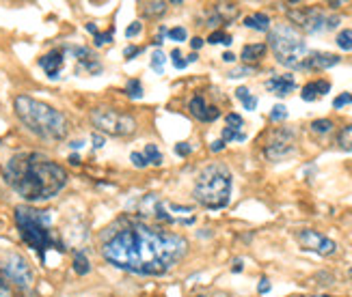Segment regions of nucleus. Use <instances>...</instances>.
I'll use <instances>...</instances> for the list:
<instances>
[{
  "instance_id": "1",
  "label": "nucleus",
  "mask_w": 352,
  "mask_h": 297,
  "mask_svg": "<svg viewBox=\"0 0 352 297\" xmlns=\"http://www.w3.org/2000/svg\"><path fill=\"white\" fill-rule=\"evenodd\" d=\"M100 252L113 268L136 276H164L188 254V241L179 233L143 217L124 215L106 228Z\"/></svg>"
},
{
  "instance_id": "2",
  "label": "nucleus",
  "mask_w": 352,
  "mask_h": 297,
  "mask_svg": "<svg viewBox=\"0 0 352 297\" xmlns=\"http://www.w3.org/2000/svg\"><path fill=\"white\" fill-rule=\"evenodd\" d=\"M3 175L7 185L26 202L52 200L69 181L63 166L37 151L15 153L5 164Z\"/></svg>"
},
{
  "instance_id": "3",
  "label": "nucleus",
  "mask_w": 352,
  "mask_h": 297,
  "mask_svg": "<svg viewBox=\"0 0 352 297\" xmlns=\"http://www.w3.org/2000/svg\"><path fill=\"white\" fill-rule=\"evenodd\" d=\"M13 110L24 128L41 140L58 143L69 134L67 117L45 102H39L30 95H18L13 99Z\"/></svg>"
},
{
  "instance_id": "4",
  "label": "nucleus",
  "mask_w": 352,
  "mask_h": 297,
  "mask_svg": "<svg viewBox=\"0 0 352 297\" xmlns=\"http://www.w3.org/2000/svg\"><path fill=\"white\" fill-rule=\"evenodd\" d=\"M13 220L22 241L33 252H37L41 263H45L48 250H58V252H65L67 250L52 228V211H43L30 205H18L13 211Z\"/></svg>"
},
{
  "instance_id": "5",
  "label": "nucleus",
  "mask_w": 352,
  "mask_h": 297,
  "mask_svg": "<svg viewBox=\"0 0 352 297\" xmlns=\"http://www.w3.org/2000/svg\"><path fill=\"white\" fill-rule=\"evenodd\" d=\"M232 187H234V175L229 166L214 162L201 168L192 185V198L201 207L221 211L232 200Z\"/></svg>"
},
{
  "instance_id": "6",
  "label": "nucleus",
  "mask_w": 352,
  "mask_h": 297,
  "mask_svg": "<svg viewBox=\"0 0 352 297\" xmlns=\"http://www.w3.org/2000/svg\"><path fill=\"white\" fill-rule=\"evenodd\" d=\"M268 48L272 50L279 65L296 71L300 69L305 56L311 52L300 30H296L292 24H274L268 30Z\"/></svg>"
},
{
  "instance_id": "7",
  "label": "nucleus",
  "mask_w": 352,
  "mask_h": 297,
  "mask_svg": "<svg viewBox=\"0 0 352 297\" xmlns=\"http://www.w3.org/2000/svg\"><path fill=\"white\" fill-rule=\"evenodd\" d=\"M136 217H151L158 224H182V226H192L195 224V215L192 207H184L177 202L164 200L158 194H145L139 205H136Z\"/></svg>"
},
{
  "instance_id": "8",
  "label": "nucleus",
  "mask_w": 352,
  "mask_h": 297,
  "mask_svg": "<svg viewBox=\"0 0 352 297\" xmlns=\"http://www.w3.org/2000/svg\"><path fill=\"white\" fill-rule=\"evenodd\" d=\"M91 123L94 128L104 136H115V138H128L136 132V119L132 115L119 112L109 106H98L91 110Z\"/></svg>"
},
{
  "instance_id": "9",
  "label": "nucleus",
  "mask_w": 352,
  "mask_h": 297,
  "mask_svg": "<svg viewBox=\"0 0 352 297\" xmlns=\"http://www.w3.org/2000/svg\"><path fill=\"white\" fill-rule=\"evenodd\" d=\"M287 20L298 30H305L307 35H320L327 30H335L340 26L342 18L340 15H331L320 7H300V9H289Z\"/></svg>"
},
{
  "instance_id": "10",
  "label": "nucleus",
  "mask_w": 352,
  "mask_h": 297,
  "mask_svg": "<svg viewBox=\"0 0 352 297\" xmlns=\"http://www.w3.org/2000/svg\"><path fill=\"white\" fill-rule=\"evenodd\" d=\"M296 130L292 128H277L268 134L264 145V158L268 162H283L296 153Z\"/></svg>"
},
{
  "instance_id": "11",
  "label": "nucleus",
  "mask_w": 352,
  "mask_h": 297,
  "mask_svg": "<svg viewBox=\"0 0 352 297\" xmlns=\"http://www.w3.org/2000/svg\"><path fill=\"white\" fill-rule=\"evenodd\" d=\"M0 272L7 276V280L13 287H18L22 291H28L33 287V280H35L33 270H30L28 261L18 252H11L3 259V263H0Z\"/></svg>"
},
{
  "instance_id": "12",
  "label": "nucleus",
  "mask_w": 352,
  "mask_h": 297,
  "mask_svg": "<svg viewBox=\"0 0 352 297\" xmlns=\"http://www.w3.org/2000/svg\"><path fill=\"white\" fill-rule=\"evenodd\" d=\"M294 239L298 241V246L307 252H314L318 257H333L338 252V243H335L331 237L322 235L316 228H300L294 233Z\"/></svg>"
},
{
  "instance_id": "13",
  "label": "nucleus",
  "mask_w": 352,
  "mask_h": 297,
  "mask_svg": "<svg viewBox=\"0 0 352 297\" xmlns=\"http://www.w3.org/2000/svg\"><path fill=\"white\" fill-rule=\"evenodd\" d=\"M65 52L74 54L76 62H78V67H76V73H89V75H98L102 73V62L100 58L96 56V52H91L85 45H69L65 48Z\"/></svg>"
},
{
  "instance_id": "14",
  "label": "nucleus",
  "mask_w": 352,
  "mask_h": 297,
  "mask_svg": "<svg viewBox=\"0 0 352 297\" xmlns=\"http://www.w3.org/2000/svg\"><path fill=\"white\" fill-rule=\"evenodd\" d=\"M340 54H333V52H320L314 50L305 56V60L300 62V69L298 71H324L331 69L335 65H340Z\"/></svg>"
},
{
  "instance_id": "15",
  "label": "nucleus",
  "mask_w": 352,
  "mask_h": 297,
  "mask_svg": "<svg viewBox=\"0 0 352 297\" xmlns=\"http://www.w3.org/2000/svg\"><path fill=\"white\" fill-rule=\"evenodd\" d=\"M238 15H240V7L236 3H217L208 11V26L217 28L221 24H229V22H234Z\"/></svg>"
},
{
  "instance_id": "16",
  "label": "nucleus",
  "mask_w": 352,
  "mask_h": 297,
  "mask_svg": "<svg viewBox=\"0 0 352 297\" xmlns=\"http://www.w3.org/2000/svg\"><path fill=\"white\" fill-rule=\"evenodd\" d=\"M39 67L45 71V75H48L50 80H56L60 71L65 69V48H54L48 54H43L39 58Z\"/></svg>"
},
{
  "instance_id": "17",
  "label": "nucleus",
  "mask_w": 352,
  "mask_h": 297,
  "mask_svg": "<svg viewBox=\"0 0 352 297\" xmlns=\"http://www.w3.org/2000/svg\"><path fill=\"white\" fill-rule=\"evenodd\" d=\"M188 112L201 123H214L219 117H221V110L217 106H210L206 102L204 95H195L190 102H188Z\"/></svg>"
},
{
  "instance_id": "18",
  "label": "nucleus",
  "mask_w": 352,
  "mask_h": 297,
  "mask_svg": "<svg viewBox=\"0 0 352 297\" xmlns=\"http://www.w3.org/2000/svg\"><path fill=\"white\" fill-rule=\"evenodd\" d=\"M296 78L292 73H281V75H272L270 80H266V88L277 97H287L289 93L296 91Z\"/></svg>"
},
{
  "instance_id": "19",
  "label": "nucleus",
  "mask_w": 352,
  "mask_h": 297,
  "mask_svg": "<svg viewBox=\"0 0 352 297\" xmlns=\"http://www.w3.org/2000/svg\"><path fill=\"white\" fill-rule=\"evenodd\" d=\"M331 93V82L329 80H314L307 82L300 91V99L302 102H318L320 97H324Z\"/></svg>"
},
{
  "instance_id": "20",
  "label": "nucleus",
  "mask_w": 352,
  "mask_h": 297,
  "mask_svg": "<svg viewBox=\"0 0 352 297\" xmlns=\"http://www.w3.org/2000/svg\"><path fill=\"white\" fill-rule=\"evenodd\" d=\"M244 26L251 28V30H257V33H268L270 30V15L262 13V11H255V13L244 18Z\"/></svg>"
},
{
  "instance_id": "21",
  "label": "nucleus",
  "mask_w": 352,
  "mask_h": 297,
  "mask_svg": "<svg viewBox=\"0 0 352 297\" xmlns=\"http://www.w3.org/2000/svg\"><path fill=\"white\" fill-rule=\"evenodd\" d=\"M266 52H268V45L266 43H249V45H244V48H242L240 58H242V62L251 65V62L262 60Z\"/></svg>"
},
{
  "instance_id": "22",
  "label": "nucleus",
  "mask_w": 352,
  "mask_h": 297,
  "mask_svg": "<svg viewBox=\"0 0 352 297\" xmlns=\"http://www.w3.org/2000/svg\"><path fill=\"white\" fill-rule=\"evenodd\" d=\"M166 9H169V3H164V0H151V3L143 5V15L145 18H160V15L166 13Z\"/></svg>"
},
{
  "instance_id": "23",
  "label": "nucleus",
  "mask_w": 352,
  "mask_h": 297,
  "mask_svg": "<svg viewBox=\"0 0 352 297\" xmlns=\"http://www.w3.org/2000/svg\"><path fill=\"white\" fill-rule=\"evenodd\" d=\"M236 99H240L242 106H244V110H249V112H253L255 108H257V97L253 95V93L247 86H238L236 88Z\"/></svg>"
},
{
  "instance_id": "24",
  "label": "nucleus",
  "mask_w": 352,
  "mask_h": 297,
  "mask_svg": "<svg viewBox=\"0 0 352 297\" xmlns=\"http://www.w3.org/2000/svg\"><path fill=\"white\" fill-rule=\"evenodd\" d=\"M164 65H166V54L162 50L151 52V56H149V69L154 71V73H158V75H162L164 73Z\"/></svg>"
},
{
  "instance_id": "25",
  "label": "nucleus",
  "mask_w": 352,
  "mask_h": 297,
  "mask_svg": "<svg viewBox=\"0 0 352 297\" xmlns=\"http://www.w3.org/2000/svg\"><path fill=\"white\" fill-rule=\"evenodd\" d=\"M72 268H74V272L78 274V276H87L91 272V263H89L87 254L85 252H76L74 261H72Z\"/></svg>"
},
{
  "instance_id": "26",
  "label": "nucleus",
  "mask_w": 352,
  "mask_h": 297,
  "mask_svg": "<svg viewBox=\"0 0 352 297\" xmlns=\"http://www.w3.org/2000/svg\"><path fill=\"white\" fill-rule=\"evenodd\" d=\"M143 155H145L147 164H151V166H162V153H160L158 145H154V143L145 145V151H143Z\"/></svg>"
},
{
  "instance_id": "27",
  "label": "nucleus",
  "mask_w": 352,
  "mask_h": 297,
  "mask_svg": "<svg viewBox=\"0 0 352 297\" xmlns=\"http://www.w3.org/2000/svg\"><path fill=\"white\" fill-rule=\"evenodd\" d=\"M309 128H311V132H314L316 136H327V134L333 132L335 125H333L331 119H316V121L309 125Z\"/></svg>"
},
{
  "instance_id": "28",
  "label": "nucleus",
  "mask_w": 352,
  "mask_h": 297,
  "mask_svg": "<svg viewBox=\"0 0 352 297\" xmlns=\"http://www.w3.org/2000/svg\"><path fill=\"white\" fill-rule=\"evenodd\" d=\"M126 95L130 99H143L145 91H143V84H141L139 78H132V80H128V84H126Z\"/></svg>"
},
{
  "instance_id": "29",
  "label": "nucleus",
  "mask_w": 352,
  "mask_h": 297,
  "mask_svg": "<svg viewBox=\"0 0 352 297\" xmlns=\"http://www.w3.org/2000/svg\"><path fill=\"white\" fill-rule=\"evenodd\" d=\"M338 147L344 151H352V125H346V128L338 134Z\"/></svg>"
},
{
  "instance_id": "30",
  "label": "nucleus",
  "mask_w": 352,
  "mask_h": 297,
  "mask_svg": "<svg viewBox=\"0 0 352 297\" xmlns=\"http://www.w3.org/2000/svg\"><path fill=\"white\" fill-rule=\"evenodd\" d=\"M221 140H225V143H244V140H247V134L232 130V128H223Z\"/></svg>"
},
{
  "instance_id": "31",
  "label": "nucleus",
  "mask_w": 352,
  "mask_h": 297,
  "mask_svg": "<svg viewBox=\"0 0 352 297\" xmlns=\"http://www.w3.org/2000/svg\"><path fill=\"white\" fill-rule=\"evenodd\" d=\"M335 43H338V48H340V50L350 52V50H352V28L342 30V33L338 35V39H335Z\"/></svg>"
},
{
  "instance_id": "32",
  "label": "nucleus",
  "mask_w": 352,
  "mask_h": 297,
  "mask_svg": "<svg viewBox=\"0 0 352 297\" xmlns=\"http://www.w3.org/2000/svg\"><path fill=\"white\" fill-rule=\"evenodd\" d=\"M208 43H214V45H219V43H223V45H232V43H234V37L229 35V33H225V30H214V33L208 37Z\"/></svg>"
},
{
  "instance_id": "33",
  "label": "nucleus",
  "mask_w": 352,
  "mask_h": 297,
  "mask_svg": "<svg viewBox=\"0 0 352 297\" xmlns=\"http://www.w3.org/2000/svg\"><path fill=\"white\" fill-rule=\"evenodd\" d=\"M225 128H232V130H238V132H242V128H244V119L240 117V115H236V112H229L227 117H225Z\"/></svg>"
},
{
  "instance_id": "34",
  "label": "nucleus",
  "mask_w": 352,
  "mask_h": 297,
  "mask_svg": "<svg viewBox=\"0 0 352 297\" xmlns=\"http://www.w3.org/2000/svg\"><path fill=\"white\" fill-rule=\"evenodd\" d=\"M287 119V108L283 104H277V106H272V110H270V121L272 123H281Z\"/></svg>"
},
{
  "instance_id": "35",
  "label": "nucleus",
  "mask_w": 352,
  "mask_h": 297,
  "mask_svg": "<svg viewBox=\"0 0 352 297\" xmlns=\"http://www.w3.org/2000/svg\"><path fill=\"white\" fill-rule=\"evenodd\" d=\"M166 37H169L171 41L182 43V41H186V39H188V33H186V28H184V26H175V28H169V33H166Z\"/></svg>"
},
{
  "instance_id": "36",
  "label": "nucleus",
  "mask_w": 352,
  "mask_h": 297,
  "mask_svg": "<svg viewBox=\"0 0 352 297\" xmlns=\"http://www.w3.org/2000/svg\"><path fill=\"white\" fill-rule=\"evenodd\" d=\"M171 62H173V67H175L177 71H182V69H186V67H188L186 56H182L179 50H173V52H171Z\"/></svg>"
},
{
  "instance_id": "37",
  "label": "nucleus",
  "mask_w": 352,
  "mask_h": 297,
  "mask_svg": "<svg viewBox=\"0 0 352 297\" xmlns=\"http://www.w3.org/2000/svg\"><path fill=\"white\" fill-rule=\"evenodd\" d=\"M257 71V67H251V65H244V67H236L234 71H229L227 73V78H232V80H236V78H244V75H251V73H255Z\"/></svg>"
},
{
  "instance_id": "38",
  "label": "nucleus",
  "mask_w": 352,
  "mask_h": 297,
  "mask_svg": "<svg viewBox=\"0 0 352 297\" xmlns=\"http://www.w3.org/2000/svg\"><path fill=\"white\" fill-rule=\"evenodd\" d=\"M130 162H132V166L134 168H139V170H143V168H147L149 164H147V160H145V155L143 153H139V151H132L130 153Z\"/></svg>"
},
{
  "instance_id": "39",
  "label": "nucleus",
  "mask_w": 352,
  "mask_h": 297,
  "mask_svg": "<svg viewBox=\"0 0 352 297\" xmlns=\"http://www.w3.org/2000/svg\"><path fill=\"white\" fill-rule=\"evenodd\" d=\"M113 41V28L111 30H106V33H98L94 35V43L98 45V48H102V45H106V43H111Z\"/></svg>"
},
{
  "instance_id": "40",
  "label": "nucleus",
  "mask_w": 352,
  "mask_h": 297,
  "mask_svg": "<svg viewBox=\"0 0 352 297\" xmlns=\"http://www.w3.org/2000/svg\"><path fill=\"white\" fill-rule=\"evenodd\" d=\"M348 104H352V95L350 93H342V95H338L333 99V108L335 110H342L344 106H348Z\"/></svg>"
},
{
  "instance_id": "41",
  "label": "nucleus",
  "mask_w": 352,
  "mask_h": 297,
  "mask_svg": "<svg viewBox=\"0 0 352 297\" xmlns=\"http://www.w3.org/2000/svg\"><path fill=\"white\" fill-rule=\"evenodd\" d=\"M141 30H143V22H139V20H136V22H132L128 28H126V37L128 39H134V37H139L141 35Z\"/></svg>"
},
{
  "instance_id": "42",
  "label": "nucleus",
  "mask_w": 352,
  "mask_h": 297,
  "mask_svg": "<svg viewBox=\"0 0 352 297\" xmlns=\"http://www.w3.org/2000/svg\"><path fill=\"white\" fill-rule=\"evenodd\" d=\"M173 151H175V155H179V158H188V155L192 153V145L190 143H177Z\"/></svg>"
},
{
  "instance_id": "43",
  "label": "nucleus",
  "mask_w": 352,
  "mask_h": 297,
  "mask_svg": "<svg viewBox=\"0 0 352 297\" xmlns=\"http://www.w3.org/2000/svg\"><path fill=\"white\" fill-rule=\"evenodd\" d=\"M11 293V283L7 280V276L0 272V297H9Z\"/></svg>"
},
{
  "instance_id": "44",
  "label": "nucleus",
  "mask_w": 352,
  "mask_h": 297,
  "mask_svg": "<svg viewBox=\"0 0 352 297\" xmlns=\"http://www.w3.org/2000/svg\"><path fill=\"white\" fill-rule=\"evenodd\" d=\"M141 52H143L141 45H128V48L124 50V58H126V60H132V58L139 56Z\"/></svg>"
},
{
  "instance_id": "45",
  "label": "nucleus",
  "mask_w": 352,
  "mask_h": 297,
  "mask_svg": "<svg viewBox=\"0 0 352 297\" xmlns=\"http://www.w3.org/2000/svg\"><path fill=\"white\" fill-rule=\"evenodd\" d=\"M166 33H169V30H166V26H160V28H158V35H156V39H154L156 50H160V45L164 43V37H166Z\"/></svg>"
},
{
  "instance_id": "46",
  "label": "nucleus",
  "mask_w": 352,
  "mask_h": 297,
  "mask_svg": "<svg viewBox=\"0 0 352 297\" xmlns=\"http://www.w3.org/2000/svg\"><path fill=\"white\" fill-rule=\"evenodd\" d=\"M270 280L268 278H262V280H259V285H257V293L259 295H266V293H270Z\"/></svg>"
},
{
  "instance_id": "47",
  "label": "nucleus",
  "mask_w": 352,
  "mask_h": 297,
  "mask_svg": "<svg viewBox=\"0 0 352 297\" xmlns=\"http://www.w3.org/2000/svg\"><path fill=\"white\" fill-rule=\"evenodd\" d=\"M91 143H94V149L98 151V149H102V147L106 145V138H104L102 134H98V132H96L94 136H91Z\"/></svg>"
},
{
  "instance_id": "48",
  "label": "nucleus",
  "mask_w": 352,
  "mask_h": 297,
  "mask_svg": "<svg viewBox=\"0 0 352 297\" xmlns=\"http://www.w3.org/2000/svg\"><path fill=\"white\" fill-rule=\"evenodd\" d=\"M227 147V143H225V140H214V143L210 145V151L212 153H221L223 149Z\"/></svg>"
},
{
  "instance_id": "49",
  "label": "nucleus",
  "mask_w": 352,
  "mask_h": 297,
  "mask_svg": "<svg viewBox=\"0 0 352 297\" xmlns=\"http://www.w3.org/2000/svg\"><path fill=\"white\" fill-rule=\"evenodd\" d=\"M204 43H206V41H204L201 37H192V39H190V48L197 52V50H201V48H204Z\"/></svg>"
},
{
  "instance_id": "50",
  "label": "nucleus",
  "mask_w": 352,
  "mask_h": 297,
  "mask_svg": "<svg viewBox=\"0 0 352 297\" xmlns=\"http://www.w3.org/2000/svg\"><path fill=\"white\" fill-rule=\"evenodd\" d=\"M242 270H244V261H242V259H236L234 265H232V272H234V274H240Z\"/></svg>"
},
{
  "instance_id": "51",
  "label": "nucleus",
  "mask_w": 352,
  "mask_h": 297,
  "mask_svg": "<svg viewBox=\"0 0 352 297\" xmlns=\"http://www.w3.org/2000/svg\"><path fill=\"white\" fill-rule=\"evenodd\" d=\"M69 164L78 166V164H80V155H78V153H72V155H69Z\"/></svg>"
},
{
  "instance_id": "52",
  "label": "nucleus",
  "mask_w": 352,
  "mask_h": 297,
  "mask_svg": "<svg viewBox=\"0 0 352 297\" xmlns=\"http://www.w3.org/2000/svg\"><path fill=\"white\" fill-rule=\"evenodd\" d=\"M69 147L78 151V149H82V147H85V140H74V143H69Z\"/></svg>"
},
{
  "instance_id": "53",
  "label": "nucleus",
  "mask_w": 352,
  "mask_h": 297,
  "mask_svg": "<svg viewBox=\"0 0 352 297\" xmlns=\"http://www.w3.org/2000/svg\"><path fill=\"white\" fill-rule=\"evenodd\" d=\"M85 28L89 30V33H91V35H96V33H98V26H96L94 22H87V26H85Z\"/></svg>"
},
{
  "instance_id": "54",
  "label": "nucleus",
  "mask_w": 352,
  "mask_h": 297,
  "mask_svg": "<svg viewBox=\"0 0 352 297\" xmlns=\"http://www.w3.org/2000/svg\"><path fill=\"white\" fill-rule=\"evenodd\" d=\"M223 60H225V62H234V60H236V54L225 52V54H223Z\"/></svg>"
},
{
  "instance_id": "55",
  "label": "nucleus",
  "mask_w": 352,
  "mask_h": 297,
  "mask_svg": "<svg viewBox=\"0 0 352 297\" xmlns=\"http://www.w3.org/2000/svg\"><path fill=\"white\" fill-rule=\"evenodd\" d=\"M197 58H199V56H197V52H192L190 56H186V60H188V65H190V62H197Z\"/></svg>"
},
{
  "instance_id": "56",
  "label": "nucleus",
  "mask_w": 352,
  "mask_h": 297,
  "mask_svg": "<svg viewBox=\"0 0 352 297\" xmlns=\"http://www.w3.org/2000/svg\"><path fill=\"white\" fill-rule=\"evenodd\" d=\"M296 297H335V295H296Z\"/></svg>"
},
{
  "instance_id": "57",
  "label": "nucleus",
  "mask_w": 352,
  "mask_h": 297,
  "mask_svg": "<svg viewBox=\"0 0 352 297\" xmlns=\"http://www.w3.org/2000/svg\"><path fill=\"white\" fill-rule=\"evenodd\" d=\"M342 3H329V9H340Z\"/></svg>"
},
{
  "instance_id": "58",
  "label": "nucleus",
  "mask_w": 352,
  "mask_h": 297,
  "mask_svg": "<svg viewBox=\"0 0 352 297\" xmlns=\"http://www.w3.org/2000/svg\"><path fill=\"white\" fill-rule=\"evenodd\" d=\"M348 274H350V278H352V268H350V272H348Z\"/></svg>"
},
{
  "instance_id": "59",
  "label": "nucleus",
  "mask_w": 352,
  "mask_h": 297,
  "mask_svg": "<svg viewBox=\"0 0 352 297\" xmlns=\"http://www.w3.org/2000/svg\"><path fill=\"white\" fill-rule=\"evenodd\" d=\"M195 297H206V295H195Z\"/></svg>"
}]
</instances>
